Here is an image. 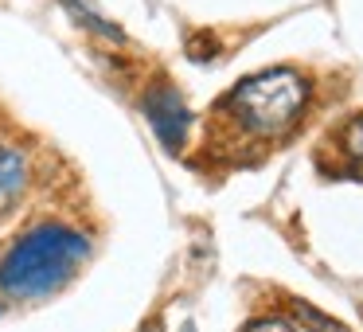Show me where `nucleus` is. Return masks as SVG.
<instances>
[{
    "label": "nucleus",
    "mask_w": 363,
    "mask_h": 332,
    "mask_svg": "<svg viewBox=\"0 0 363 332\" xmlns=\"http://www.w3.org/2000/svg\"><path fill=\"white\" fill-rule=\"evenodd\" d=\"M242 332H293L289 321H277V316H269V321H250Z\"/></svg>",
    "instance_id": "obj_8"
},
{
    "label": "nucleus",
    "mask_w": 363,
    "mask_h": 332,
    "mask_svg": "<svg viewBox=\"0 0 363 332\" xmlns=\"http://www.w3.org/2000/svg\"><path fill=\"white\" fill-rule=\"evenodd\" d=\"M308 98H313V87H308V79L301 71L269 67V71L238 79L219 98L215 114H219L223 129L230 137L274 145L301 121V114L308 110Z\"/></svg>",
    "instance_id": "obj_1"
},
{
    "label": "nucleus",
    "mask_w": 363,
    "mask_h": 332,
    "mask_svg": "<svg viewBox=\"0 0 363 332\" xmlns=\"http://www.w3.org/2000/svg\"><path fill=\"white\" fill-rule=\"evenodd\" d=\"M149 332H157V328H149Z\"/></svg>",
    "instance_id": "obj_10"
},
{
    "label": "nucleus",
    "mask_w": 363,
    "mask_h": 332,
    "mask_svg": "<svg viewBox=\"0 0 363 332\" xmlns=\"http://www.w3.org/2000/svg\"><path fill=\"white\" fill-rule=\"evenodd\" d=\"M293 313H297V321L305 324V328H313V332H347L344 324H336L332 316H324L320 309H313L308 301H293Z\"/></svg>",
    "instance_id": "obj_7"
},
{
    "label": "nucleus",
    "mask_w": 363,
    "mask_h": 332,
    "mask_svg": "<svg viewBox=\"0 0 363 332\" xmlns=\"http://www.w3.org/2000/svg\"><path fill=\"white\" fill-rule=\"evenodd\" d=\"M184 332H196V328H184Z\"/></svg>",
    "instance_id": "obj_9"
},
{
    "label": "nucleus",
    "mask_w": 363,
    "mask_h": 332,
    "mask_svg": "<svg viewBox=\"0 0 363 332\" xmlns=\"http://www.w3.org/2000/svg\"><path fill=\"white\" fill-rule=\"evenodd\" d=\"M63 4H67V12H71V16L79 20V24H86L94 35H102V40H113V43L125 40L118 24H110V20H102L98 12H90V9H86V0H63Z\"/></svg>",
    "instance_id": "obj_6"
},
{
    "label": "nucleus",
    "mask_w": 363,
    "mask_h": 332,
    "mask_svg": "<svg viewBox=\"0 0 363 332\" xmlns=\"http://www.w3.org/2000/svg\"><path fill=\"white\" fill-rule=\"evenodd\" d=\"M90 258V238L67 223H35L0 258V289L16 301H35L63 289Z\"/></svg>",
    "instance_id": "obj_2"
},
{
    "label": "nucleus",
    "mask_w": 363,
    "mask_h": 332,
    "mask_svg": "<svg viewBox=\"0 0 363 332\" xmlns=\"http://www.w3.org/2000/svg\"><path fill=\"white\" fill-rule=\"evenodd\" d=\"M141 110H145V118H149L152 133L160 137V145H164L168 153H180L184 141H188V129H191V110H188L180 90L168 79H157L141 94Z\"/></svg>",
    "instance_id": "obj_3"
},
{
    "label": "nucleus",
    "mask_w": 363,
    "mask_h": 332,
    "mask_svg": "<svg viewBox=\"0 0 363 332\" xmlns=\"http://www.w3.org/2000/svg\"><path fill=\"white\" fill-rule=\"evenodd\" d=\"M336 145H340V157L347 160V168H352L355 176H363V114H355V118L340 129Z\"/></svg>",
    "instance_id": "obj_5"
},
{
    "label": "nucleus",
    "mask_w": 363,
    "mask_h": 332,
    "mask_svg": "<svg viewBox=\"0 0 363 332\" xmlns=\"http://www.w3.org/2000/svg\"><path fill=\"white\" fill-rule=\"evenodd\" d=\"M32 184V157L16 137L0 133V223L9 219L20 207V199L28 196Z\"/></svg>",
    "instance_id": "obj_4"
}]
</instances>
